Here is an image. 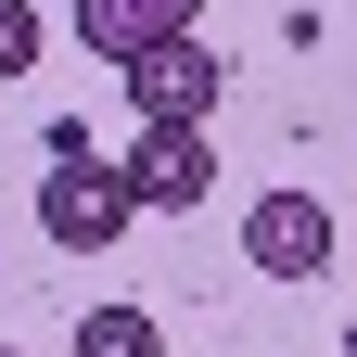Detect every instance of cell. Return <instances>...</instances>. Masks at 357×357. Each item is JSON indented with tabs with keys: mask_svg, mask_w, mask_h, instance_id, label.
<instances>
[{
	"mask_svg": "<svg viewBox=\"0 0 357 357\" xmlns=\"http://www.w3.org/2000/svg\"><path fill=\"white\" fill-rule=\"evenodd\" d=\"M128 217H141V204H128V178L89 153V141H77V115H64V128H52V178H38V230H52L64 255H115V243H128Z\"/></svg>",
	"mask_w": 357,
	"mask_h": 357,
	"instance_id": "6da1fadb",
	"label": "cell"
},
{
	"mask_svg": "<svg viewBox=\"0 0 357 357\" xmlns=\"http://www.w3.org/2000/svg\"><path fill=\"white\" fill-rule=\"evenodd\" d=\"M217 89H230V64L204 52V38H153L141 64H128V102H141V128H204Z\"/></svg>",
	"mask_w": 357,
	"mask_h": 357,
	"instance_id": "7a4b0ae2",
	"label": "cell"
},
{
	"mask_svg": "<svg viewBox=\"0 0 357 357\" xmlns=\"http://www.w3.org/2000/svg\"><path fill=\"white\" fill-rule=\"evenodd\" d=\"M243 255L268 268V281H319V268H332V204H319V192H294V178H281V192H255Z\"/></svg>",
	"mask_w": 357,
	"mask_h": 357,
	"instance_id": "3957f363",
	"label": "cell"
},
{
	"mask_svg": "<svg viewBox=\"0 0 357 357\" xmlns=\"http://www.w3.org/2000/svg\"><path fill=\"white\" fill-rule=\"evenodd\" d=\"M115 178H128V204H141V217H192V204L217 192V153H204V128H141Z\"/></svg>",
	"mask_w": 357,
	"mask_h": 357,
	"instance_id": "277c9868",
	"label": "cell"
},
{
	"mask_svg": "<svg viewBox=\"0 0 357 357\" xmlns=\"http://www.w3.org/2000/svg\"><path fill=\"white\" fill-rule=\"evenodd\" d=\"M192 13H204V0H77V38L102 64H141L153 38H192Z\"/></svg>",
	"mask_w": 357,
	"mask_h": 357,
	"instance_id": "5b68a950",
	"label": "cell"
},
{
	"mask_svg": "<svg viewBox=\"0 0 357 357\" xmlns=\"http://www.w3.org/2000/svg\"><path fill=\"white\" fill-rule=\"evenodd\" d=\"M77 357H166V319H153V306H89Z\"/></svg>",
	"mask_w": 357,
	"mask_h": 357,
	"instance_id": "8992f818",
	"label": "cell"
},
{
	"mask_svg": "<svg viewBox=\"0 0 357 357\" xmlns=\"http://www.w3.org/2000/svg\"><path fill=\"white\" fill-rule=\"evenodd\" d=\"M52 52V26H38V0H0V77H38Z\"/></svg>",
	"mask_w": 357,
	"mask_h": 357,
	"instance_id": "52a82bcc",
	"label": "cell"
},
{
	"mask_svg": "<svg viewBox=\"0 0 357 357\" xmlns=\"http://www.w3.org/2000/svg\"><path fill=\"white\" fill-rule=\"evenodd\" d=\"M0 357H26V344H0Z\"/></svg>",
	"mask_w": 357,
	"mask_h": 357,
	"instance_id": "ba28073f",
	"label": "cell"
}]
</instances>
